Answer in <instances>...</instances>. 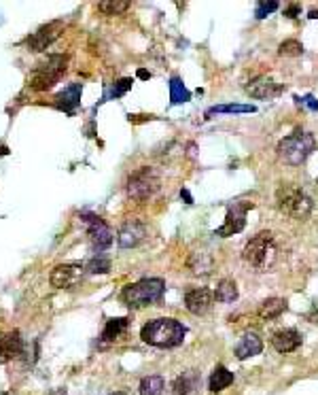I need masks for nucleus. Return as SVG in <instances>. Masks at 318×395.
Returning <instances> with one entry per match:
<instances>
[{"label":"nucleus","mask_w":318,"mask_h":395,"mask_svg":"<svg viewBox=\"0 0 318 395\" xmlns=\"http://www.w3.org/2000/svg\"><path fill=\"white\" fill-rule=\"evenodd\" d=\"M127 330V319L121 317V319H110L106 321V327L102 332V340L104 342H115L117 338Z\"/></svg>","instance_id":"obj_23"},{"label":"nucleus","mask_w":318,"mask_h":395,"mask_svg":"<svg viewBox=\"0 0 318 395\" xmlns=\"http://www.w3.org/2000/svg\"><path fill=\"white\" fill-rule=\"evenodd\" d=\"M129 3L125 0H106V3H98V11H102L104 15H119V13L127 11Z\"/></svg>","instance_id":"obj_28"},{"label":"nucleus","mask_w":318,"mask_h":395,"mask_svg":"<svg viewBox=\"0 0 318 395\" xmlns=\"http://www.w3.org/2000/svg\"><path fill=\"white\" fill-rule=\"evenodd\" d=\"M216 113H255L253 104H221V106H212L206 115H216Z\"/></svg>","instance_id":"obj_30"},{"label":"nucleus","mask_w":318,"mask_h":395,"mask_svg":"<svg viewBox=\"0 0 318 395\" xmlns=\"http://www.w3.org/2000/svg\"><path fill=\"white\" fill-rule=\"evenodd\" d=\"M85 274V266L81 264H60L51 270L49 283L55 289H75Z\"/></svg>","instance_id":"obj_9"},{"label":"nucleus","mask_w":318,"mask_h":395,"mask_svg":"<svg viewBox=\"0 0 318 395\" xmlns=\"http://www.w3.org/2000/svg\"><path fill=\"white\" fill-rule=\"evenodd\" d=\"M47 395H68V391H66V389H55V391H51V393H47Z\"/></svg>","instance_id":"obj_37"},{"label":"nucleus","mask_w":318,"mask_h":395,"mask_svg":"<svg viewBox=\"0 0 318 395\" xmlns=\"http://www.w3.org/2000/svg\"><path fill=\"white\" fill-rule=\"evenodd\" d=\"M149 77H151V73H147L144 68H140V70H138V79H149Z\"/></svg>","instance_id":"obj_36"},{"label":"nucleus","mask_w":318,"mask_h":395,"mask_svg":"<svg viewBox=\"0 0 318 395\" xmlns=\"http://www.w3.org/2000/svg\"><path fill=\"white\" fill-rule=\"evenodd\" d=\"M308 17H310V19H318V11H312V13H310Z\"/></svg>","instance_id":"obj_38"},{"label":"nucleus","mask_w":318,"mask_h":395,"mask_svg":"<svg viewBox=\"0 0 318 395\" xmlns=\"http://www.w3.org/2000/svg\"><path fill=\"white\" fill-rule=\"evenodd\" d=\"M81 219H83V223H87V234H89L92 247L96 251H104L112 245V230L102 219L92 215V213H83Z\"/></svg>","instance_id":"obj_10"},{"label":"nucleus","mask_w":318,"mask_h":395,"mask_svg":"<svg viewBox=\"0 0 318 395\" xmlns=\"http://www.w3.org/2000/svg\"><path fill=\"white\" fill-rule=\"evenodd\" d=\"M159 187H162V179H159L155 168L149 166L138 168L127 179V195L136 202H147L159 191Z\"/></svg>","instance_id":"obj_7"},{"label":"nucleus","mask_w":318,"mask_h":395,"mask_svg":"<svg viewBox=\"0 0 318 395\" xmlns=\"http://www.w3.org/2000/svg\"><path fill=\"white\" fill-rule=\"evenodd\" d=\"M180 198H183V200H185L187 204H193V198H191V193L187 191V189H183V191H180Z\"/></svg>","instance_id":"obj_35"},{"label":"nucleus","mask_w":318,"mask_h":395,"mask_svg":"<svg viewBox=\"0 0 318 395\" xmlns=\"http://www.w3.org/2000/svg\"><path fill=\"white\" fill-rule=\"evenodd\" d=\"M314 147H316V138L310 132L297 130L278 143V158L288 166H299L310 158Z\"/></svg>","instance_id":"obj_4"},{"label":"nucleus","mask_w":318,"mask_h":395,"mask_svg":"<svg viewBox=\"0 0 318 395\" xmlns=\"http://www.w3.org/2000/svg\"><path fill=\"white\" fill-rule=\"evenodd\" d=\"M278 7H280V5L276 3V0H269V3H259L257 9H255V17H257V19H265L269 13H274Z\"/></svg>","instance_id":"obj_31"},{"label":"nucleus","mask_w":318,"mask_h":395,"mask_svg":"<svg viewBox=\"0 0 318 395\" xmlns=\"http://www.w3.org/2000/svg\"><path fill=\"white\" fill-rule=\"evenodd\" d=\"M189 268L193 270V274H210V270H212V257L208 255L206 251L193 253L191 259H189Z\"/></svg>","instance_id":"obj_24"},{"label":"nucleus","mask_w":318,"mask_h":395,"mask_svg":"<svg viewBox=\"0 0 318 395\" xmlns=\"http://www.w3.org/2000/svg\"><path fill=\"white\" fill-rule=\"evenodd\" d=\"M166 389L162 376H147L140 383V395H162Z\"/></svg>","instance_id":"obj_26"},{"label":"nucleus","mask_w":318,"mask_h":395,"mask_svg":"<svg viewBox=\"0 0 318 395\" xmlns=\"http://www.w3.org/2000/svg\"><path fill=\"white\" fill-rule=\"evenodd\" d=\"M214 300H216V302H223V304L236 302V300H238V285L234 283V280L223 278L221 283H219V287H216V291H214Z\"/></svg>","instance_id":"obj_22"},{"label":"nucleus","mask_w":318,"mask_h":395,"mask_svg":"<svg viewBox=\"0 0 318 395\" xmlns=\"http://www.w3.org/2000/svg\"><path fill=\"white\" fill-rule=\"evenodd\" d=\"M187 327L176 319H153L142 327L140 338L151 346L159 348H174L183 344Z\"/></svg>","instance_id":"obj_1"},{"label":"nucleus","mask_w":318,"mask_h":395,"mask_svg":"<svg viewBox=\"0 0 318 395\" xmlns=\"http://www.w3.org/2000/svg\"><path fill=\"white\" fill-rule=\"evenodd\" d=\"M278 53L284 55V58H297V55L303 53V45L295 38H288V40H282L280 47H278Z\"/></svg>","instance_id":"obj_29"},{"label":"nucleus","mask_w":318,"mask_h":395,"mask_svg":"<svg viewBox=\"0 0 318 395\" xmlns=\"http://www.w3.org/2000/svg\"><path fill=\"white\" fill-rule=\"evenodd\" d=\"M282 92V85L276 83L269 77H257L246 85V94L257 100H269V98H276Z\"/></svg>","instance_id":"obj_13"},{"label":"nucleus","mask_w":318,"mask_h":395,"mask_svg":"<svg viewBox=\"0 0 318 395\" xmlns=\"http://www.w3.org/2000/svg\"><path fill=\"white\" fill-rule=\"evenodd\" d=\"M261 350H263V340L255 332H246L240 338V342L236 344V357L238 359H248V357L259 355Z\"/></svg>","instance_id":"obj_17"},{"label":"nucleus","mask_w":318,"mask_h":395,"mask_svg":"<svg viewBox=\"0 0 318 395\" xmlns=\"http://www.w3.org/2000/svg\"><path fill=\"white\" fill-rule=\"evenodd\" d=\"M284 310H286V302L282 298H269L259 306V317L263 321H271V319H278Z\"/></svg>","instance_id":"obj_21"},{"label":"nucleus","mask_w":318,"mask_h":395,"mask_svg":"<svg viewBox=\"0 0 318 395\" xmlns=\"http://www.w3.org/2000/svg\"><path fill=\"white\" fill-rule=\"evenodd\" d=\"M24 353V338L21 334L15 330V332H9L3 336L0 340V361H9V359H15Z\"/></svg>","instance_id":"obj_15"},{"label":"nucleus","mask_w":318,"mask_h":395,"mask_svg":"<svg viewBox=\"0 0 318 395\" xmlns=\"http://www.w3.org/2000/svg\"><path fill=\"white\" fill-rule=\"evenodd\" d=\"M197 389H199V374L195 370H189L174 380L172 395H197Z\"/></svg>","instance_id":"obj_19"},{"label":"nucleus","mask_w":318,"mask_h":395,"mask_svg":"<svg viewBox=\"0 0 318 395\" xmlns=\"http://www.w3.org/2000/svg\"><path fill=\"white\" fill-rule=\"evenodd\" d=\"M316 183H318V179H316Z\"/></svg>","instance_id":"obj_40"},{"label":"nucleus","mask_w":318,"mask_h":395,"mask_svg":"<svg viewBox=\"0 0 318 395\" xmlns=\"http://www.w3.org/2000/svg\"><path fill=\"white\" fill-rule=\"evenodd\" d=\"M231 383H234V372H229L225 365H216L210 374V380H208V389L212 393H219L223 389H227Z\"/></svg>","instance_id":"obj_20"},{"label":"nucleus","mask_w":318,"mask_h":395,"mask_svg":"<svg viewBox=\"0 0 318 395\" xmlns=\"http://www.w3.org/2000/svg\"><path fill=\"white\" fill-rule=\"evenodd\" d=\"M242 257L246 264H251L257 270H265L276 259V245H274V236L269 232L257 234L253 240L244 247Z\"/></svg>","instance_id":"obj_6"},{"label":"nucleus","mask_w":318,"mask_h":395,"mask_svg":"<svg viewBox=\"0 0 318 395\" xmlns=\"http://www.w3.org/2000/svg\"><path fill=\"white\" fill-rule=\"evenodd\" d=\"M62 21H49L45 26H40L36 32H32L30 36L26 38V47L28 51H32V53H38V51H45L53 40L62 34Z\"/></svg>","instance_id":"obj_11"},{"label":"nucleus","mask_w":318,"mask_h":395,"mask_svg":"<svg viewBox=\"0 0 318 395\" xmlns=\"http://www.w3.org/2000/svg\"><path fill=\"white\" fill-rule=\"evenodd\" d=\"M81 92H83L81 83H70L68 87H64V92L55 96V106L66 113H72L81 102Z\"/></svg>","instance_id":"obj_18"},{"label":"nucleus","mask_w":318,"mask_h":395,"mask_svg":"<svg viewBox=\"0 0 318 395\" xmlns=\"http://www.w3.org/2000/svg\"><path fill=\"white\" fill-rule=\"evenodd\" d=\"M214 300V293L206 287H197V289H189L185 293V308L189 310L191 315H204L210 310Z\"/></svg>","instance_id":"obj_12"},{"label":"nucleus","mask_w":318,"mask_h":395,"mask_svg":"<svg viewBox=\"0 0 318 395\" xmlns=\"http://www.w3.org/2000/svg\"><path fill=\"white\" fill-rule=\"evenodd\" d=\"M276 202H278V208L282 210V213L288 215V217H293V219H308L310 213H312V208H314L312 198L303 191L301 187L291 185V183H286V185L278 187Z\"/></svg>","instance_id":"obj_3"},{"label":"nucleus","mask_w":318,"mask_h":395,"mask_svg":"<svg viewBox=\"0 0 318 395\" xmlns=\"http://www.w3.org/2000/svg\"><path fill=\"white\" fill-rule=\"evenodd\" d=\"M85 272H89V274H106V272H110V259L98 253V255L94 259H89V264L85 266Z\"/></svg>","instance_id":"obj_27"},{"label":"nucleus","mask_w":318,"mask_h":395,"mask_svg":"<svg viewBox=\"0 0 318 395\" xmlns=\"http://www.w3.org/2000/svg\"><path fill=\"white\" fill-rule=\"evenodd\" d=\"M164 291H166V283L162 278H142L138 283L127 285L121 291V298L127 306L140 308V306H149L153 302H159Z\"/></svg>","instance_id":"obj_5"},{"label":"nucleus","mask_w":318,"mask_h":395,"mask_svg":"<svg viewBox=\"0 0 318 395\" xmlns=\"http://www.w3.org/2000/svg\"><path fill=\"white\" fill-rule=\"evenodd\" d=\"M253 206H255L253 202H234V204L227 208L225 223H223L214 234L221 236V238H227V236H234V234L242 232L244 225H246V213H248Z\"/></svg>","instance_id":"obj_8"},{"label":"nucleus","mask_w":318,"mask_h":395,"mask_svg":"<svg viewBox=\"0 0 318 395\" xmlns=\"http://www.w3.org/2000/svg\"><path fill=\"white\" fill-rule=\"evenodd\" d=\"M68 70V55L53 53L40 60L28 77V87L34 92H49Z\"/></svg>","instance_id":"obj_2"},{"label":"nucleus","mask_w":318,"mask_h":395,"mask_svg":"<svg viewBox=\"0 0 318 395\" xmlns=\"http://www.w3.org/2000/svg\"><path fill=\"white\" fill-rule=\"evenodd\" d=\"M271 346L278 353H293L301 346V334L297 330H280L271 336Z\"/></svg>","instance_id":"obj_16"},{"label":"nucleus","mask_w":318,"mask_h":395,"mask_svg":"<svg viewBox=\"0 0 318 395\" xmlns=\"http://www.w3.org/2000/svg\"><path fill=\"white\" fill-rule=\"evenodd\" d=\"M189 98H191V94L185 87V83L178 77H172L170 79V100L174 104H183V102L189 100Z\"/></svg>","instance_id":"obj_25"},{"label":"nucleus","mask_w":318,"mask_h":395,"mask_svg":"<svg viewBox=\"0 0 318 395\" xmlns=\"http://www.w3.org/2000/svg\"><path fill=\"white\" fill-rule=\"evenodd\" d=\"M132 79H119L117 83H115V85H112V90H110V96L112 98H121L127 90H132Z\"/></svg>","instance_id":"obj_32"},{"label":"nucleus","mask_w":318,"mask_h":395,"mask_svg":"<svg viewBox=\"0 0 318 395\" xmlns=\"http://www.w3.org/2000/svg\"><path fill=\"white\" fill-rule=\"evenodd\" d=\"M108 395H125L123 391H115V393H108Z\"/></svg>","instance_id":"obj_39"},{"label":"nucleus","mask_w":318,"mask_h":395,"mask_svg":"<svg viewBox=\"0 0 318 395\" xmlns=\"http://www.w3.org/2000/svg\"><path fill=\"white\" fill-rule=\"evenodd\" d=\"M299 13H301V7H299V5H288V7L284 9V15H286L288 19H295Z\"/></svg>","instance_id":"obj_34"},{"label":"nucleus","mask_w":318,"mask_h":395,"mask_svg":"<svg viewBox=\"0 0 318 395\" xmlns=\"http://www.w3.org/2000/svg\"><path fill=\"white\" fill-rule=\"evenodd\" d=\"M144 238H147V228L140 221H127L117 234V240L121 249H132L138 247Z\"/></svg>","instance_id":"obj_14"},{"label":"nucleus","mask_w":318,"mask_h":395,"mask_svg":"<svg viewBox=\"0 0 318 395\" xmlns=\"http://www.w3.org/2000/svg\"><path fill=\"white\" fill-rule=\"evenodd\" d=\"M297 100H299L301 104H306L310 111H316V108H318V102L314 100V96H310V94H308V96H303V98H297Z\"/></svg>","instance_id":"obj_33"}]
</instances>
